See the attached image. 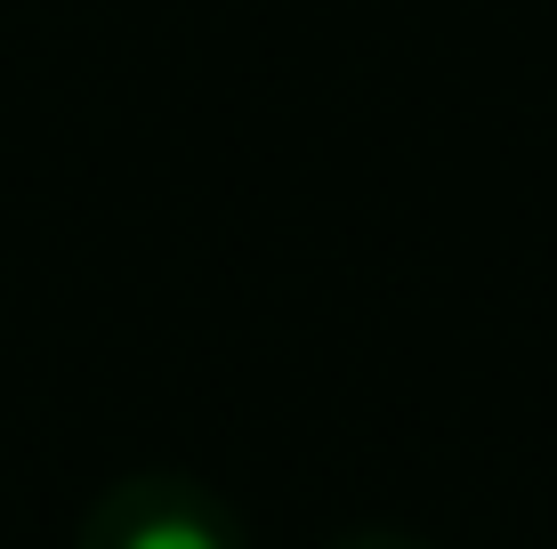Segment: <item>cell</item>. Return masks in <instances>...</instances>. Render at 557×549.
I'll return each mask as SVG.
<instances>
[{
    "instance_id": "7a4b0ae2",
    "label": "cell",
    "mask_w": 557,
    "mask_h": 549,
    "mask_svg": "<svg viewBox=\"0 0 557 549\" xmlns=\"http://www.w3.org/2000/svg\"><path fill=\"white\" fill-rule=\"evenodd\" d=\"M323 549H436V541H420L412 525H339Z\"/></svg>"
},
{
    "instance_id": "6da1fadb",
    "label": "cell",
    "mask_w": 557,
    "mask_h": 549,
    "mask_svg": "<svg viewBox=\"0 0 557 549\" xmlns=\"http://www.w3.org/2000/svg\"><path fill=\"white\" fill-rule=\"evenodd\" d=\"M73 549H251L243 517L186 469H129L73 525Z\"/></svg>"
}]
</instances>
